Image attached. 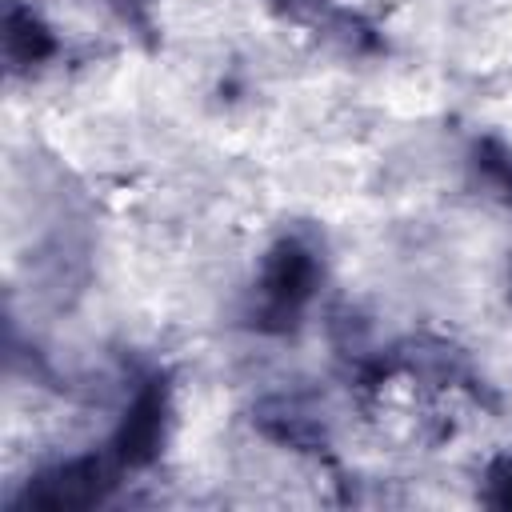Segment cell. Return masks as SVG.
<instances>
[{
    "label": "cell",
    "mask_w": 512,
    "mask_h": 512,
    "mask_svg": "<svg viewBox=\"0 0 512 512\" xmlns=\"http://www.w3.org/2000/svg\"><path fill=\"white\" fill-rule=\"evenodd\" d=\"M112 484V472L104 460L88 456V460H72L48 476H40L36 484H28L24 492V504L32 508H84V504H96L104 496V488Z\"/></svg>",
    "instance_id": "1"
},
{
    "label": "cell",
    "mask_w": 512,
    "mask_h": 512,
    "mask_svg": "<svg viewBox=\"0 0 512 512\" xmlns=\"http://www.w3.org/2000/svg\"><path fill=\"white\" fill-rule=\"evenodd\" d=\"M312 260L308 252H300L296 244H280L276 256L268 260V276H264V308L272 320H288L296 316V308L308 300L312 292Z\"/></svg>",
    "instance_id": "2"
},
{
    "label": "cell",
    "mask_w": 512,
    "mask_h": 512,
    "mask_svg": "<svg viewBox=\"0 0 512 512\" xmlns=\"http://www.w3.org/2000/svg\"><path fill=\"white\" fill-rule=\"evenodd\" d=\"M160 424H164V400H160V388H148L140 392V400L132 404L116 436V456L128 464H144L160 444Z\"/></svg>",
    "instance_id": "3"
},
{
    "label": "cell",
    "mask_w": 512,
    "mask_h": 512,
    "mask_svg": "<svg viewBox=\"0 0 512 512\" xmlns=\"http://www.w3.org/2000/svg\"><path fill=\"white\" fill-rule=\"evenodd\" d=\"M4 40H8V56L16 64H36V60H44L52 52V40H48L44 24L32 20V12H12Z\"/></svg>",
    "instance_id": "4"
},
{
    "label": "cell",
    "mask_w": 512,
    "mask_h": 512,
    "mask_svg": "<svg viewBox=\"0 0 512 512\" xmlns=\"http://www.w3.org/2000/svg\"><path fill=\"white\" fill-rule=\"evenodd\" d=\"M284 4H316V0H284Z\"/></svg>",
    "instance_id": "5"
}]
</instances>
